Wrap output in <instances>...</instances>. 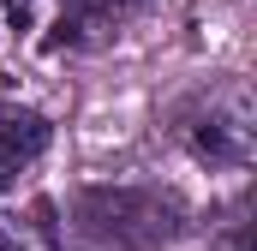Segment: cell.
I'll return each mask as SVG.
<instances>
[{
    "instance_id": "obj_1",
    "label": "cell",
    "mask_w": 257,
    "mask_h": 251,
    "mask_svg": "<svg viewBox=\"0 0 257 251\" xmlns=\"http://www.w3.org/2000/svg\"><path fill=\"white\" fill-rule=\"evenodd\" d=\"M72 221L102 251H156L186 233V197L168 186H96L72 203Z\"/></svg>"
},
{
    "instance_id": "obj_2",
    "label": "cell",
    "mask_w": 257,
    "mask_h": 251,
    "mask_svg": "<svg viewBox=\"0 0 257 251\" xmlns=\"http://www.w3.org/2000/svg\"><path fill=\"white\" fill-rule=\"evenodd\" d=\"M174 138L203 168H251V96H245V84L197 90L174 114Z\"/></svg>"
},
{
    "instance_id": "obj_3",
    "label": "cell",
    "mask_w": 257,
    "mask_h": 251,
    "mask_svg": "<svg viewBox=\"0 0 257 251\" xmlns=\"http://www.w3.org/2000/svg\"><path fill=\"white\" fill-rule=\"evenodd\" d=\"M54 144V126L48 114H30V108H12V114H0V191L12 186L42 150Z\"/></svg>"
},
{
    "instance_id": "obj_4",
    "label": "cell",
    "mask_w": 257,
    "mask_h": 251,
    "mask_svg": "<svg viewBox=\"0 0 257 251\" xmlns=\"http://www.w3.org/2000/svg\"><path fill=\"white\" fill-rule=\"evenodd\" d=\"M144 0H66L60 24H54V42L48 48H72V42H96L108 30H120Z\"/></svg>"
},
{
    "instance_id": "obj_5",
    "label": "cell",
    "mask_w": 257,
    "mask_h": 251,
    "mask_svg": "<svg viewBox=\"0 0 257 251\" xmlns=\"http://www.w3.org/2000/svg\"><path fill=\"white\" fill-rule=\"evenodd\" d=\"M0 251H60V221L48 197H30L24 209L0 215Z\"/></svg>"
},
{
    "instance_id": "obj_6",
    "label": "cell",
    "mask_w": 257,
    "mask_h": 251,
    "mask_svg": "<svg viewBox=\"0 0 257 251\" xmlns=\"http://www.w3.org/2000/svg\"><path fill=\"white\" fill-rule=\"evenodd\" d=\"M209 251H251V233H245V221H233V227H227V233H221Z\"/></svg>"
}]
</instances>
